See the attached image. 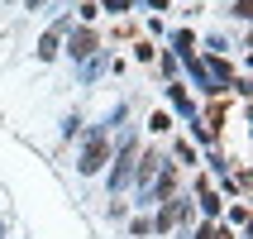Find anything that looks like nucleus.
Instances as JSON below:
<instances>
[{"instance_id":"nucleus-1","label":"nucleus","mask_w":253,"mask_h":239,"mask_svg":"<svg viewBox=\"0 0 253 239\" xmlns=\"http://www.w3.org/2000/svg\"><path fill=\"white\" fill-rule=\"evenodd\" d=\"M100 163H105V143L96 139V143H91V148H86V158H82V172H96Z\"/></svg>"},{"instance_id":"nucleus-2","label":"nucleus","mask_w":253,"mask_h":239,"mask_svg":"<svg viewBox=\"0 0 253 239\" xmlns=\"http://www.w3.org/2000/svg\"><path fill=\"white\" fill-rule=\"evenodd\" d=\"M129 163H134V143H129L125 153H120V168H115V177H110L115 187H120V182H125V177H129Z\"/></svg>"},{"instance_id":"nucleus-3","label":"nucleus","mask_w":253,"mask_h":239,"mask_svg":"<svg viewBox=\"0 0 253 239\" xmlns=\"http://www.w3.org/2000/svg\"><path fill=\"white\" fill-rule=\"evenodd\" d=\"M91 48H96V39H91V34H77V39H72V57H86Z\"/></svg>"},{"instance_id":"nucleus-4","label":"nucleus","mask_w":253,"mask_h":239,"mask_svg":"<svg viewBox=\"0 0 253 239\" xmlns=\"http://www.w3.org/2000/svg\"><path fill=\"white\" fill-rule=\"evenodd\" d=\"M196 239H229V230H201Z\"/></svg>"}]
</instances>
